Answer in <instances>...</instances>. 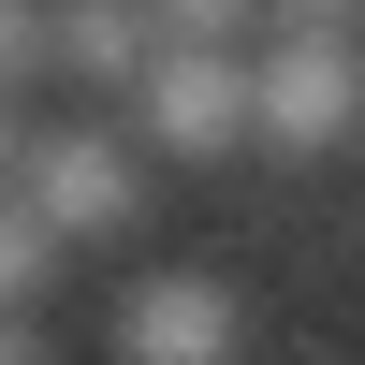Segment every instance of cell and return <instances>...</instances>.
<instances>
[{
  "mask_svg": "<svg viewBox=\"0 0 365 365\" xmlns=\"http://www.w3.org/2000/svg\"><path fill=\"white\" fill-rule=\"evenodd\" d=\"M146 205H161V161L132 146V117H29V146H15V220H44L58 249H132Z\"/></svg>",
  "mask_w": 365,
  "mask_h": 365,
  "instance_id": "1",
  "label": "cell"
},
{
  "mask_svg": "<svg viewBox=\"0 0 365 365\" xmlns=\"http://www.w3.org/2000/svg\"><path fill=\"white\" fill-rule=\"evenodd\" d=\"M263 44H365V0H263Z\"/></svg>",
  "mask_w": 365,
  "mask_h": 365,
  "instance_id": "7",
  "label": "cell"
},
{
  "mask_svg": "<svg viewBox=\"0 0 365 365\" xmlns=\"http://www.w3.org/2000/svg\"><path fill=\"white\" fill-rule=\"evenodd\" d=\"M249 103H263V161H336L365 132V44H263Z\"/></svg>",
  "mask_w": 365,
  "mask_h": 365,
  "instance_id": "5",
  "label": "cell"
},
{
  "mask_svg": "<svg viewBox=\"0 0 365 365\" xmlns=\"http://www.w3.org/2000/svg\"><path fill=\"white\" fill-rule=\"evenodd\" d=\"M161 15L146 0H15V73L29 88H73V103H146V73H161Z\"/></svg>",
  "mask_w": 365,
  "mask_h": 365,
  "instance_id": "2",
  "label": "cell"
},
{
  "mask_svg": "<svg viewBox=\"0 0 365 365\" xmlns=\"http://www.w3.org/2000/svg\"><path fill=\"white\" fill-rule=\"evenodd\" d=\"M132 146L161 175H220V161H263V103H249V58H190L175 44L132 103Z\"/></svg>",
  "mask_w": 365,
  "mask_h": 365,
  "instance_id": "3",
  "label": "cell"
},
{
  "mask_svg": "<svg viewBox=\"0 0 365 365\" xmlns=\"http://www.w3.org/2000/svg\"><path fill=\"white\" fill-rule=\"evenodd\" d=\"M161 15V44H190V58H263V0H146Z\"/></svg>",
  "mask_w": 365,
  "mask_h": 365,
  "instance_id": "6",
  "label": "cell"
},
{
  "mask_svg": "<svg viewBox=\"0 0 365 365\" xmlns=\"http://www.w3.org/2000/svg\"><path fill=\"white\" fill-rule=\"evenodd\" d=\"M103 336H117V365H234L249 351V292L220 263H146V278H117Z\"/></svg>",
  "mask_w": 365,
  "mask_h": 365,
  "instance_id": "4",
  "label": "cell"
}]
</instances>
